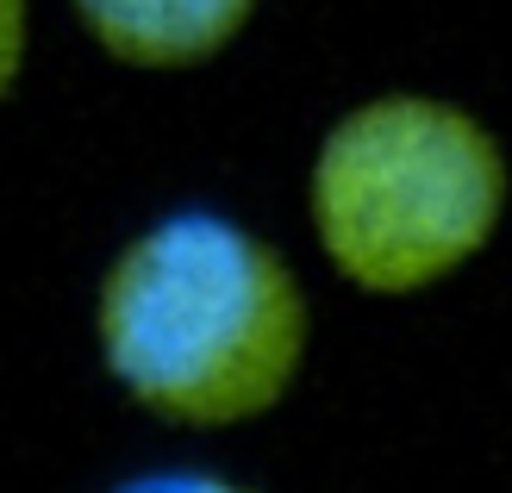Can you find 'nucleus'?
I'll return each instance as SVG.
<instances>
[{
  "label": "nucleus",
  "instance_id": "obj_1",
  "mask_svg": "<svg viewBox=\"0 0 512 493\" xmlns=\"http://www.w3.org/2000/svg\"><path fill=\"white\" fill-rule=\"evenodd\" d=\"M94 337L107 375L144 412L232 431L288 400L313 313L269 238L219 206H175L100 275Z\"/></svg>",
  "mask_w": 512,
  "mask_h": 493
},
{
  "label": "nucleus",
  "instance_id": "obj_2",
  "mask_svg": "<svg viewBox=\"0 0 512 493\" xmlns=\"http://www.w3.org/2000/svg\"><path fill=\"white\" fill-rule=\"evenodd\" d=\"M506 213V157L475 113L431 94L350 107L313 157V231L369 294H419L469 263Z\"/></svg>",
  "mask_w": 512,
  "mask_h": 493
},
{
  "label": "nucleus",
  "instance_id": "obj_3",
  "mask_svg": "<svg viewBox=\"0 0 512 493\" xmlns=\"http://www.w3.org/2000/svg\"><path fill=\"white\" fill-rule=\"evenodd\" d=\"M256 0H75L82 25L125 63L182 69L200 63L250 19Z\"/></svg>",
  "mask_w": 512,
  "mask_h": 493
},
{
  "label": "nucleus",
  "instance_id": "obj_4",
  "mask_svg": "<svg viewBox=\"0 0 512 493\" xmlns=\"http://www.w3.org/2000/svg\"><path fill=\"white\" fill-rule=\"evenodd\" d=\"M113 493H269V487L219 475V469H138V475H125Z\"/></svg>",
  "mask_w": 512,
  "mask_h": 493
},
{
  "label": "nucleus",
  "instance_id": "obj_5",
  "mask_svg": "<svg viewBox=\"0 0 512 493\" xmlns=\"http://www.w3.org/2000/svg\"><path fill=\"white\" fill-rule=\"evenodd\" d=\"M25 63V0H0V94L13 88Z\"/></svg>",
  "mask_w": 512,
  "mask_h": 493
}]
</instances>
